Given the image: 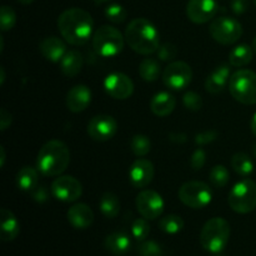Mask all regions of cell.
Instances as JSON below:
<instances>
[{"label": "cell", "mask_w": 256, "mask_h": 256, "mask_svg": "<svg viewBox=\"0 0 256 256\" xmlns=\"http://www.w3.org/2000/svg\"><path fill=\"white\" fill-rule=\"evenodd\" d=\"M176 106V99L168 92H160L152 96L150 102V109L156 116L165 118L172 114Z\"/></svg>", "instance_id": "7402d4cb"}, {"label": "cell", "mask_w": 256, "mask_h": 256, "mask_svg": "<svg viewBox=\"0 0 256 256\" xmlns=\"http://www.w3.org/2000/svg\"><path fill=\"white\" fill-rule=\"evenodd\" d=\"M230 232L232 229L226 220L222 218H212L202 226L200 232V244L206 252L219 254L228 245Z\"/></svg>", "instance_id": "277c9868"}, {"label": "cell", "mask_w": 256, "mask_h": 256, "mask_svg": "<svg viewBox=\"0 0 256 256\" xmlns=\"http://www.w3.org/2000/svg\"><path fill=\"white\" fill-rule=\"evenodd\" d=\"M125 42L138 54L150 55L160 48V34L150 20L136 18L125 29Z\"/></svg>", "instance_id": "7a4b0ae2"}, {"label": "cell", "mask_w": 256, "mask_h": 256, "mask_svg": "<svg viewBox=\"0 0 256 256\" xmlns=\"http://www.w3.org/2000/svg\"><path fill=\"white\" fill-rule=\"evenodd\" d=\"M212 39L222 45H232L242 38V26L235 18H215L209 26Z\"/></svg>", "instance_id": "9c48e42d"}, {"label": "cell", "mask_w": 256, "mask_h": 256, "mask_svg": "<svg viewBox=\"0 0 256 256\" xmlns=\"http://www.w3.org/2000/svg\"><path fill=\"white\" fill-rule=\"evenodd\" d=\"M92 102V92L86 85H75L66 94V106L72 112H82L86 110Z\"/></svg>", "instance_id": "e0dca14e"}, {"label": "cell", "mask_w": 256, "mask_h": 256, "mask_svg": "<svg viewBox=\"0 0 256 256\" xmlns=\"http://www.w3.org/2000/svg\"><path fill=\"white\" fill-rule=\"evenodd\" d=\"M230 8L235 15H242L249 9V0H232Z\"/></svg>", "instance_id": "60d3db41"}, {"label": "cell", "mask_w": 256, "mask_h": 256, "mask_svg": "<svg viewBox=\"0 0 256 256\" xmlns=\"http://www.w3.org/2000/svg\"><path fill=\"white\" fill-rule=\"evenodd\" d=\"M209 179L212 186L216 189H222L228 185L230 180V172L224 165H215L212 168L209 172Z\"/></svg>", "instance_id": "1f68e13d"}, {"label": "cell", "mask_w": 256, "mask_h": 256, "mask_svg": "<svg viewBox=\"0 0 256 256\" xmlns=\"http://www.w3.org/2000/svg\"><path fill=\"white\" fill-rule=\"evenodd\" d=\"M0 239L2 242H12L20 232V225L16 216L10 210L2 209L0 212Z\"/></svg>", "instance_id": "44dd1931"}, {"label": "cell", "mask_w": 256, "mask_h": 256, "mask_svg": "<svg viewBox=\"0 0 256 256\" xmlns=\"http://www.w3.org/2000/svg\"><path fill=\"white\" fill-rule=\"evenodd\" d=\"M252 50L256 52V36L254 38V40H252Z\"/></svg>", "instance_id": "681fc988"}, {"label": "cell", "mask_w": 256, "mask_h": 256, "mask_svg": "<svg viewBox=\"0 0 256 256\" xmlns=\"http://www.w3.org/2000/svg\"><path fill=\"white\" fill-rule=\"evenodd\" d=\"M159 228L165 232V234H178V232H182V228H184V220H182L179 215H166V216H164L159 222Z\"/></svg>", "instance_id": "4dcf8cb0"}, {"label": "cell", "mask_w": 256, "mask_h": 256, "mask_svg": "<svg viewBox=\"0 0 256 256\" xmlns=\"http://www.w3.org/2000/svg\"><path fill=\"white\" fill-rule=\"evenodd\" d=\"M218 136H219V132L216 130H206L195 136V142L196 145H208L216 140Z\"/></svg>", "instance_id": "ab89813d"}, {"label": "cell", "mask_w": 256, "mask_h": 256, "mask_svg": "<svg viewBox=\"0 0 256 256\" xmlns=\"http://www.w3.org/2000/svg\"><path fill=\"white\" fill-rule=\"evenodd\" d=\"M0 72H2V80H0V84H4V80H5V72H4V68L2 66V69H0Z\"/></svg>", "instance_id": "7dc6e473"}, {"label": "cell", "mask_w": 256, "mask_h": 256, "mask_svg": "<svg viewBox=\"0 0 256 256\" xmlns=\"http://www.w3.org/2000/svg\"><path fill=\"white\" fill-rule=\"evenodd\" d=\"M232 166L234 172L242 178H248L254 170L252 160L245 152H236L232 158Z\"/></svg>", "instance_id": "f1b7e54d"}, {"label": "cell", "mask_w": 256, "mask_h": 256, "mask_svg": "<svg viewBox=\"0 0 256 256\" xmlns=\"http://www.w3.org/2000/svg\"><path fill=\"white\" fill-rule=\"evenodd\" d=\"M139 74L142 80L148 82H154L160 76V64L152 58H145L139 65Z\"/></svg>", "instance_id": "83f0119b"}, {"label": "cell", "mask_w": 256, "mask_h": 256, "mask_svg": "<svg viewBox=\"0 0 256 256\" xmlns=\"http://www.w3.org/2000/svg\"><path fill=\"white\" fill-rule=\"evenodd\" d=\"M135 204L140 215L148 220L158 219L164 212V200L162 195L154 190L140 192L135 200Z\"/></svg>", "instance_id": "7c38bea8"}, {"label": "cell", "mask_w": 256, "mask_h": 256, "mask_svg": "<svg viewBox=\"0 0 256 256\" xmlns=\"http://www.w3.org/2000/svg\"><path fill=\"white\" fill-rule=\"evenodd\" d=\"M139 256H162V248L154 240H144L138 246Z\"/></svg>", "instance_id": "d590c367"}, {"label": "cell", "mask_w": 256, "mask_h": 256, "mask_svg": "<svg viewBox=\"0 0 256 256\" xmlns=\"http://www.w3.org/2000/svg\"><path fill=\"white\" fill-rule=\"evenodd\" d=\"M180 202L192 209H202L212 202V189L204 182H188L180 186L179 192Z\"/></svg>", "instance_id": "ba28073f"}, {"label": "cell", "mask_w": 256, "mask_h": 256, "mask_svg": "<svg viewBox=\"0 0 256 256\" xmlns=\"http://www.w3.org/2000/svg\"><path fill=\"white\" fill-rule=\"evenodd\" d=\"M132 234L139 242H144L150 234V225L148 219L145 218H139L135 220L132 225Z\"/></svg>", "instance_id": "e575fe53"}, {"label": "cell", "mask_w": 256, "mask_h": 256, "mask_svg": "<svg viewBox=\"0 0 256 256\" xmlns=\"http://www.w3.org/2000/svg\"><path fill=\"white\" fill-rule=\"evenodd\" d=\"M230 208L238 214H249L256 209V182L242 179L232 186L229 192Z\"/></svg>", "instance_id": "52a82bcc"}, {"label": "cell", "mask_w": 256, "mask_h": 256, "mask_svg": "<svg viewBox=\"0 0 256 256\" xmlns=\"http://www.w3.org/2000/svg\"><path fill=\"white\" fill-rule=\"evenodd\" d=\"M94 2H96V4H102V2H110V0H92Z\"/></svg>", "instance_id": "c3c4849f"}, {"label": "cell", "mask_w": 256, "mask_h": 256, "mask_svg": "<svg viewBox=\"0 0 256 256\" xmlns=\"http://www.w3.org/2000/svg\"><path fill=\"white\" fill-rule=\"evenodd\" d=\"M100 212L106 219H114L120 212V200L112 192H104L100 198Z\"/></svg>", "instance_id": "4316f807"}, {"label": "cell", "mask_w": 256, "mask_h": 256, "mask_svg": "<svg viewBox=\"0 0 256 256\" xmlns=\"http://www.w3.org/2000/svg\"><path fill=\"white\" fill-rule=\"evenodd\" d=\"M219 10L216 0H189L186 4V15L195 24H205L214 20Z\"/></svg>", "instance_id": "9a60e30c"}, {"label": "cell", "mask_w": 256, "mask_h": 256, "mask_svg": "<svg viewBox=\"0 0 256 256\" xmlns=\"http://www.w3.org/2000/svg\"><path fill=\"white\" fill-rule=\"evenodd\" d=\"M252 60V46L240 44L232 48L229 52V62L234 68H242Z\"/></svg>", "instance_id": "484cf974"}, {"label": "cell", "mask_w": 256, "mask_h": 256, "mask_svg": "<svg viewBox=\"0 0 256 256\" xmlns=\"http://www.w3.org/2000/svg\"><path fill=\"white\" fill-rule=\"evenodd\" d=\"M158 59L160 62H172L176 58L178 55V48L172 42H165V44L160 45V48L156 52Z\"/></svg>", "instance_id": "74e56055"}, {"label": "cell", "mask_w": 256, "mask_h": 256, "mask_svg": "<svg viewBox=\"0 0 256 256\" xmlns=\"http://www.w3.org/2000/svg\"><path fill=\"white\" fill-rule=\"evenodd\" d=\"M130 149H132V154L138 158H144L152 150V142L146 135L136 134L130 140Z\"/></svg>", "instance_id": "f546056e"}, {"label": "cell", "mask_w": 256, "mask_h": 256, "mask_svg": "<svg viewBox=\"0 0 256 256\" xmlns=\"http://www.w3.org/2000/svg\"><path fill=\"white\" fill-rule=\"evenodd\" d=\"M162 79L169 89L182 90L192 82V70L185 62H172L164 69Z\"/></svg>", "instance_id": "30bf717a"}, {"label": "cell", "mask_w": 256, "mask_h": 256, "mask_svg": "<svg viewBox=\"0 0 256 256\" xmlns=\"http://www.w3.org/2000/svg\"><path fill=\"white\" fill-rule=\"evenodd\" d=\"M254 155H255V158H256V145L254 146Z\"/></svg>", "instance_id": "f907efd6"}, {"label": "cell", "mask_w": 256, "mask_h": 256, "mask_svg": "<svg viewBox=\"0 0 256 256\" xmlns=\"http://www.w3.org/2000/svg\"><path fill=\"white\" fill-rule=\"evenodd\" d=\"M250 129H252V132L256 136V112L254 114V116H252V122H250Z\"/></svg>", "instance_id": "ee69618b"}, {"label": "cell", "mask_w": 256, "mask_h": 256, "mask_svg": "<svg viewBox=\"0 0 256 256\" xmlns=\"http://www.w3.org/2000/svg\"><path fill=\"white\" fill-rule=\"evenodd\" d=\"M52 196L56 200L64 202H74L82 196V182L70 175H60L52 182L50 188Z\"/></svg>", "instance_id": "8fae6325"}, {"label": "cell", "mask_w": 256, "mask_h": 256, "mask_svg": "<svg viewBox=\"0 0 256 256\" xmlns=\"http://www.w3.org/2000/svg\"><path fill=\"white\" fill-rule=\"evenodd\" d=\"M82 55L78 50H70L60 60V69L65 76L74 78L82 72Z\"/></svg>", "instance_id": "cb8c5ba5"}, {"label": "cell", "mask_w": 256, "mask_h": 256, "mask_svg": "<svg viewBox=\"0 0 256 256\" xmlns=\"http://www.w3.org/2000/svg\"><path fill=\"white\" fill-rule=\"evenodd\" d=\"M118 132V122L110 115H96L88 124V135L95 142H108Z\"/></svg>", "instance_id": "4fadbf2b"}, {"label": "cell", "mask_w": 256, "mask_h": 256, "mask_svg": "<svg viewBox=\"0 0 256 256\" xmlns=\"http://www.w3.org/2000/svg\"><path fill=\"white\" fill-rule=\"evenodd\" d=\"M92 49L102 58H112L122 52L125 35L112 25H102L92 35Z\"/></svg>", "instance_id": "5b68a950"}, {"label": "cell", "mask_w": 256, "mask_h": 256, "mask_svg": "<svg viewBox=\"0 0 256 256\" xmlns=\"http://www.w3.org/2000/svg\"><path fill=\"white\" fill-rule=\"evenodd\" d=\"M70 164V150L62 140H50L39 150L36 169L44 176H60Z\"/></svg>", "instance_id": "3957f363"}, {"label": "cell", "mask_w": 256, "mask_h": 256, "mask_svg": "<svg viewBox=\"0 0 256 256\" xmlns=\"http://www.w3.org/2000/svg\"><path fill=\"white\" fill-rule=\"evenodd\" d=\"M104 246L110 254L115 256L125 255L130 250L132 242L129 235L122 232H115L109 234L104 240Z\"/></svg>", "instance_id": "603a6c76"}, {"label": "cell", "mask_w": 256, "mask_h": 256, "mask_svg": "<svg viewBox=\"0 0 256 256\" xmlns=\"http://www.w3.org/2000/svg\"><path fill=\"white\" fill-rule=\"evenodd\" d=\"M94 20L92 15L80 8L64 10L58 18V29L64 40L74 46L86 44L92 36Z\"/></svg>", "instance_id": "6da1fadb"}, {"label": "cell", "mask_w": 256, "mask_h": 256, "mask_svg": "<svg viewBox=\"0 0 256 256\" xmlns=\"http://www.w3.org/2000/svg\"><path fill=\"white\" fill-rule=\"evenodd\" d=\"M18 2L22 5H29V4H32V2H34L35 0H18Z\"/></svg>", "instance_id": "bcb514c9"}, {"label": "cell", "mask_w": 256, "mask_h": 256, "mask_svg": "<svg viewBox=\"0 0 256 256\" xmlns=\"http://www.w3.org/2000/svg\"><path fill=\"white\" fill-rule=\"evenodd\" d=\"M32 199L38 202H46L48 198H49V192H48V189L45 186H38L36 189L32 190Z\"/></svg>", "instance_id": "b9f144b4"}, {"label": "cell", "mask_w": 256, "mask_h": 256, "mask_svg": "<svg viewBox=\"0 0 256 256\" xmlns=\"http://www.w3.org/2000/svg\"><path fill=\"white\" fill-rule=\"evenodd\" d=\"M154 165L150 160L139 158L132 164L129 169L130 184L136 189L146 188L154 179Z\"/></svg>", "instance_id": "2e32d148"}, {"label": "cell", "mask_w": 256, "mask_h": 256, "mask_svg": "<svg viewBox=\"0 0 256 256\" xmlns=\"http://www.w3.org/2000/svg\"><path fill=\"white\" fill-rule=\"evenodd\" d=\"M252 2H254V4H255V6H256V0H252Z\"/></svg>", "instance_id": "816d5d0a"}, {"label": "cell", "mask_w": 256, "mask_h": 256, "mask_svg": "<svg viewBox=\"0 0 256 256\" xmlns=\"http://www.w3.org/2000/svg\"><path fill=\"white\" fill-rule=\"evenodd\" d=\"M68 220L75 229H88L94 222V212L86 204H75L68 210Z\"/></svg>", "instance_id": "ac0fdd59"}, {"label": "cell", "mask_w": 256, "mask_h": 256, "mask_svg": "<svg viewBox=\"0 0 256 256\" xmlns=\"http://www.w3.org/2000/svg\"><path fill=\"white\" fill-rule=\"evenodd\" d=\"M182 102H184L185 108L192 112H199L202 106V99L198 92H185L182 96Z\"/></svg>", "instance_id": "8d00e7d4"}, {"label": "cell", "mask_w": 256, "mask_h": 256, "mask_svg": "<svg viewBox=\"0 0 256 256\" xmlns=\"http://www.w3.org/2000/svg\"><path fill=\"white\" fill-rule=\"evenodd\" d=\"M104 89L112 99L125 100L134 92V82L122 72H112L105 78Z\"/></svg>", "instance_id": "5bb4252c"}, {"label": "cell", "mask_w": 256, "mask_h": 256, "mask_svg": "<svg viewBox=\"0 0 256 256\" xmlns=\"http://www.w3.org/2000/svg\"><path fill=\"white\" fill-rule=\"evenodd\" d=\"M39 50L42 56L52 62H60L66 54V44L56 36H46L40 42Z\"/></svg>", "instance_id": "d6986e66"}, {"label": "cell", "mask_w": 256, "mask_h": 256, "mask_svg": "<svg viewBox=\"0 0 256 256\" xmlns=\"http://www.w3.org/2000/svg\"><path fill=\"white\" fill-rule=\"evenodd\" d=\"M205 162H206V154H205L204 150L202 148H198L192 155V159H190V165H192V170L195 172H199L204 168Z\"/></svg>", "instance_id": "f35d334b"}, {"label": "cell", "mask_w": 256, "mask_h": 256, "mask_svg": "<svg viewBox=\"0 0 256 256\" xmlns=\"http://www.w3.org/2000/svg\"><path fill=\"white\" fill-rule=\"evenodd\" d=\"M0 152H2V158H0V166H4V162H5V150L4 146H0Z\"/></svg>", "instance_id": "f6af8a7d"}, {"label": "cell", "mask_w": 256, "mask_h": 256, "mask_svg": "<svg viewBox=\"0 0 256 256\" xmlns=\"http://www.w3.org/2000/svg\"><path fill=\"white\" fill-rule=\"evenodd\" d=\"M16 22V14L14 10L8 5H2L0 9V25H2V32H9L14 28Z\"/></svg>", "instance_id": "836d02e7"}, {"label": "cell", "mask_w": 256, "mask_h": 256, "mask_svg": "<svg viewBox=\"0 0 256 256\" xmlns=\"http://www.w3.org/2000/svg\"><path fill=\"white\" fill-rule=\"evenodd\" d=\"M230 76H232L230 68L228 65H220L208 76L205 82V89L210 94H219L226 85H229Z\"/></svg>", "instance_id": "ffe728a7"}, {"label": "cell", "mask_w": 256, "mask_h": 256, "mask_svg": "<svg viewBox=\"0 0 256 256\" xmlns=\"http://www.w3.org/2000/svg\"><path fill=\"white\" fill-rule=\"evenodd\" d=\"M10 124H12V114L5 108H2L0 110V129L2 132H5L10 126Z\"/></svg>", "instance_id": "7bdbcfd3"}, {"label": "cell", "mask_w": 256, "mask_h": 256, "mask_svg": "<svg viewBox=\"0 0 256 256\" xmlns=\"http://www.w3.org/2000/svg\"><path fill=\"white\" fill-rule=\"evenodd\" d=\"M16 185L22 192H32L39 185V170L32 166H24L18 172Z\"/></svg>", "instance_id": "d4e9b609"}, {"label": "cell", "mask_w": 256, "mask_h": 256, "mask_svg": "<svg viewBox=\"0 0 256 256\" xmlns=\"http://www.w3.org/2000/svg\"><path fill=\"white\" fill-rule=\"evenodd\" d=\"M105 16H106V19L109 22H115V24H120V22H125V19L128 16V12L122 5L112 2V4H109L105 8Z\"/></svg>", "instance_id": "d6a6232c"}, {"label": "cell", "mask_w": 256, "mask_h": 256, "mask_svg": "<svg viewBox=\"0 0 256 256\" xmlns=\"http://www.w3.org/2000/svg\"><path fill=\"white\" fill-rule=\"evenodd\" d=\"M229 90L236 102L244 105L256 104V72L249 69H240L232 74Z\"/></svg>", "instance_id": "8992f818"}]
</instances>
